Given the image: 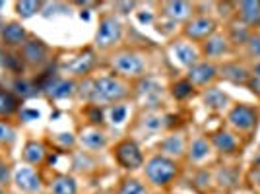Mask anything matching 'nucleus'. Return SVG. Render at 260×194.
I'll return each instance as SVG.
<instances>
[{
	"mask_svg": "<svg viewBox=\"0 0 260 194\" xmlns=\"http://www.w3.org/2000/svg\"><path fill=\"white\" fill-rule=\"evenodd\" d=\"M41 91L49 99H68L78 91V86L74 80H64V78H53L45 86H41Z\"/></svg>",
	"mask_w": 260,
	"mask_h": 194,
	"instance_id": "412c9836",
	"label": "nucleus"
},
{
	"mask_svg": "<svg viewBox=\"0 0 260 194\" xmlns=\"http://www.w3.org/2000/svg\"><path fill=\"white\" fill-rule=\"evenodd\" d=\"M41 8V2H33V0H23V2H16V12L22 18H31Z\"/></svg>",
	"mask_w": 260,
	"mask_h": 194,
	"instance_id": "e433bc0d",
	"label": "nucleus"
},
{
	"mask_svg": "<svg viewBox=\"0 0 260 194\" xmlns=\"http://www.w3.org/2000/svg\"><path fill=\"white\" fill-rule=\"evenodd\" d=\"M229 194H254V192L250 190L249 186H245V184H243V186H239V188H235L233 192H229Z\"/></svg>",
	"mask_w": 260,
	"mask_h": 194,
	"instance_id": "a18cd8bd",
	"label": "nucleus"
},
{
	"mask_svg": "<svg viewBox=\"0 0 260 194\" xmlns=\"http://www.w3.org/2000/svg\"><path fill=\"white\" fill-rule=\"evenodd\" d=\"M98 64V58H95V53L93 51H86L80 56H76L70 64H66V70L72 76H87Z\"/></svg>",
	"mask_w": 260,
	"mask_h": 194,
	"instance_id": "a878e982",
	"label": "nucleus"
},
{
	"mask_svg": "<svg viewBox=\"0 0 260 194\" xmlns=\"http://www.w3.org/2000/svg\"><path fill=\"white\" fill-rule=\"evenodd\" d=\"M16 142V130L12 128L8 122H2L0 120V146H14Z\"/></svg>",
	"mask_w": 260,
	"mask_h": 194,
	"instance_id": "4c0bfd02",
	"label": "nucleus"
},
{
	"mask_svg": "<svg viewBox=\"0 0 260 194\" xmlns=\"http://www.w3.org/2000/svg\"><path fill=\"white\" fill-rule=\"evenodd\" d=\"M22 157L27 165H41L47 159V148H45L43 142L29 140L23 148Z\"/></svg>",
	"mask_w": 260,
	"mask_h": 194,
	"instance_id": "cd10ccee",
	"label": "nucleus"
},
{
	"mask_svg": "<svg viewBox=\"0 0 260 194\" xmlns=\"http://www.w3.org/2000/svg\"><path fill=\"white\" fill-rule=\"evenodd\" d=\"M0 39H2V45L8 47V49H16V47L22 49L23 43H25L29 37H27V31H25V27H23L22 23L10 22L2 27Z\"/></svg>",
	"mask_w": 260,
	"mask_h": 194,
	"instance_id": "393cba45",
	"label": "nucleus"
},
{
	"mask_svg": "<svg viewBox=\"0 0 260 194\" xmlns=\"http://www.w3.org/2000/svg\"><path fill=\"white\" fill-rule=\"evenodd\" d=\"M51 194H78V183L72 175H56L49 183Z\"/></svg>",
	"mask_w": 260,
	"mask_h": 194,
	"instance_id": "c85d7f7f",
	"label": "nucleus"
},
{
	"mask_svg": "<svg viewBox=\"0 0 260 194\" xmlns=\"http://www.w3.org/2000/svg\"><path fill=\"white\" fill-rule=\"evenodd\" d=\"M2 8H4V2H0V10H2Z\"/></svg>",
	"mask_w": 260,
	"mask_h": 194,
	"instance_id": "de8ad7c7",
	"label": "nucleus"
},
{
	"mask_svg": "<svg viewBox=\"0 0 260 194\" xmlns=\"http://www.w3.org/2000/svg\"><path fill=\"white\" fill-rule=\"evenodd\" d=\"M169 54L177 64L188 70L190 66H194L198 60H202V54H200V47L184 37H175L169 43Z\"/></svg>",
	"mask_w": 260,
	"mask_h": 194,
	"instance_id": "ddd939ff",
	"label": "nucleus"
},
{
	"mask_svg": "<svg viewBox=\"0 0 260 194\" xmlns=\"http://www.w3.org/2000/svg\"><path fill=\"white\" fill-rule=\"evenodd\" d=\"M140 126L146 130V132L155 134V132L165 130L169 124H167V117H165V115H159V113H146V115H142Z\"/></svg>",
	"mask_w": 260,
	"mask_h": 194,
	"instance_id": "2f4dec72",
	"label": "nucleus"
},
{
	"mask_svg": "<svg viewBox=\"0 0 260 194\" xmlns=\"http://www.w3.org/2000/svg\"><path fill=\"white\" fill-rule=\"evenodd\" d=\"M126 115H128L126 105L119 103V105H113V107H111V111H109V120H111L113 124H120V122L126 120Z\"/></svg>",
	"mask_w": 260,
	"mask_h": 194,
	"instance_id": "ea45409f",
	"label": "nucleus"
},
{
	"mask_svg": "<svg viewBox=\"0 0 260 194\" xmlns=\"http://www.w3.org/2000/svg\"><path fill=\"white\" fill-rule=\"evenodd\" d=\"M47 54H49V47L41 41V39H33L29 37L22 47V60L29 66H41L47 60Z\"/></svg>",
	"mask_w": 260,
	"mask_h": 194,
	"instance_id": "4be33fe9",
	"label": "nucleus"
},
{
	"mask_svg": "<svg viewBox=\"0 0 260 194\" xmlns=\"http://www.w3.org/2000/svg\"><path fill=\"white\" fill-rule=\"evenodd\" d=\"M171 95H173L175 101H188L190 97H194L198 93V89H196L186 78H179V80H175L173 84H171Z\"/></svg>",
	"mask_w": 260,
	"mask_h": 194,
	"instance_id": "7c9ffc66",
	"label": "nucleus"
},
{
	"mask_svg": "<svg viewBox=\"0 0 260 194\" xmlns=\"http://www.w3.org/2000/svg\"><path fill=\"white\" fill-rule=\"evenodd\" d=\"M113 157H115L117 165L126 171H136V169L144 167V161H146L140 144L134 138H122L120 142H117L113 148Z\"/></svg>",
	"mask_w": 260,
	"mask_h": 194,
	"instance_id": "1a4fd4ad",
	"label": "nucleus"
},
{
	"mask_svg": "<svg viewBox=\"0 0 260 194\" xmlns=\"http://www.w3.org/2000/svg\"><path fill=\"white\" fill-rule=\"evenodd\" d=\"M109 66L122 80H142L148 72V56L136 49H117L109 56Z\"/></svg>",
	"mask_w": 260,
	"mask_h": 194,
	"instance_id": "20e7f679",
	"label": "nucleus"
},
{
	"mask_svg": "<svg viewBox=\"0 0 260 194\" xmlns=\"http://www.w3.org/2000/svg\"><path fill=\"white\" fill-rule=\"evenodd\" d=\"M41 89L39 86H35L29 80H23V78H18L14 80V93L22 99H29V97H35Z\"/></svg>",
	"mask_w": 260,
	"mask_h": 194,
	"instance_id": "f704fd0d",
	"label": "nucleus"
},
{
	"mask_svg": "<svg viewBox=\"0 0 260 194\" xmlns=\"http://www.w3.org/2000/svg\"><path fill=\"white\" fill-rule=\"evenodd\" d=\"M186 146H188L186 134L183 130H175L157 142V153H161L169 159H175V161H181V159H184Z\"/></svg>",
	"mask_w": 260,
	"mask_h": 194,
	"instance_id": "4468645a",
	"label": "nucleus"
},
{
	"mask_svg": "<svg viewBox=\"0 0 260 194\" xmlns=\"http://www.w3.org/2000/svg\"><path fill=\"white\" fill-rule=\"evenodd\" d=\"M188 186H190L196 194H214L216 192L212 167H196L194 171H192V175H190V183H188Z\"/></svg>",
	"mask_w": 260,
	"mask_h": 194,
	"instance_id": "5701e85b",
	"label": "nucleus"
},
{
	"mask_svg": "<svg viewBox=\"0 0 260 194\" xmlns=\"http://www.w3.org/2000/svg\"><path fill=\"white\" fill-rule=\"evenodd\" d=\"M235 20L247 25L250 31L260 29V0L235 2Z\"/></svg>",
	"mask_w": 260,
	"mask_h": 194,
	"instance_id": "a211bd4d",
	"label": "nucleus"
},
{
	"mask_svg": "<svg viewBox=\"0 0 260 194\" xmlns=\"http://www.w3.org/2000/svg\"><path fill=\"white\" fill-rule=\"evenodd\" d=\"M161 16L173 23H186L196 14L194 2H186V0H167L159 4Z\"/></svg>",
	"mask_w": 260,
	"mask_h": 194,
	"instance_id": "dca6fc26",
	"label": "nucleus"
},
{
	"mask_svg": "<svg viewBox=\"0 0 260 194\" xmlns=\"http://www.w3.org/2000/svg\"><path fill=\"white\" fill-rule=\"evenodd\" d=\"M124 37V25L115 14H103L99 18L98 31L93 37V47L99 53H113L117 51Z\"/></svg>",
	"mask_w": 260,
	"mask_h": 194,
	"instance_id": "423d86ee",
	"label": "nucleus"
},
{
	"mask_svg": "<svg viewBox=\"0 0 260 194\" xmlns=\"http://www.w3.org/2000/svg\"><path fill=\"white\" fill-rule=\"evenodd\" d=\"M144 179L146 183L157 188V190H165L181 177V161L169 159L161 153H153L144 161Z\"/></svg>",
	"mask_w": 260,
	"mask_h": 194,
	"instance_id": "7ed1b4c3",
	"label": "nucleus"
},
{
	"mask_svg": "<svg viewBox=\"0 0 260 194\" xmlns=\"http://www.w3.org/2000/svg\"><path fill=\"white\" fill-rule=\"evenodd\" d=\"M225 126L249 144L260 126V107L254 103H233L225 113Z\"/></svg>",
	"mask_w": 260,
	"mask_h": 194,
	"instance_id": "f03ea898",
	"label": "nucleus"
},
{
	"mask_svg": "<svg viewBox=\"0 0 260 194\" xmlns=\"http://www.w3.org/2000/svg\"><path fill=\"white\" fill-rule=\"evenodd\" d=\"M22 115H23V120L39 119V111H31V109H23Z\"/></svg>",
	"mask_w": 260,
	"mask_h": 194,
	"instance_id": "c03bdc74",
	"label": "nucleus"
},
{
	"mask_svg": "<svg viewBox=\"0 0 260 194\" xmlns=\"http://www.w3.org/2000/svg\"><path fill=\"white\" fill-rule=\"evenodd\" d=\"M212 148L216 151L217 157H221L223 161H235L243 155V151L247 148V142L241 136H237L233 130H229L225 124L219 128L212 130L206 134Z\"/></svg>",
	"mask_w": 260,
	"mask_h": 194,
	"instance_id": "39448f33",
	"label": "nucleus"
},
{
	"mask_svg": "<svg viewBox=\"0 0 260 194\" xmlns=\"http://www.w3.org/2000/svg\"><path fill=\"white\" fill-rule=\"evenodd\" d=\"M200 101L202 105L212 111V113H228V109L233 105V99L229 95L228 91L219 89L217 86L206 87L200 91Z\"/></svg>",
	"mask_w": 260,
	"mask_h": 194,
	"instance_id": "f3484780",
	"label": "nucleus"
},
{
	"mask_svg": "<svg viewBox=\"0 0 260 194\" xmlns=\"http://www.w3.org/2000/svg\"><path fill=\"white\" fill-rule=\"evenodd\" d=\"M216 159V151L212 148V144L208 140L206 134H196L192 138H188L186 153H184V161L192 167H210V163Z\"/></svg>",
	"mask_w": 260,
	"mask_h": 194,
	"instance_id": "9b49d317",
	"label": "nucleus"
},
{
	"mask_svg": "<svg viewBox=\"0 0 260 194\" xmlns=\"http://www.w3.org/2000/svg\"><path fill=\"white\" fill-rule=\"evenodd\" d=\"M223 33L228 35V39L231 41V45H233V49H235V53H237V49L241 47V45L245 43L247 39H249V35L252 31H250L247 25H243V23L239 22V20H229L228 23H225V27H223Z\"/></svg>",
	"mask_w": 260,
	"mask_h": 194,
	"instance_id": "bb28decb",
	"label": "nucleus"
},
{
	"mask_svg": "<svg viewBox=\"0 0 260 194\" xmlns=\"http://www.w3.org/2000/svg\"><path fill=\"white\" fill-rule=\"evenodd\" d=\"M250 72H252V78H258L260 80V62L254 66H250Z\"/></svg>",
	"mask_w": 260,
	"mask_h": 194,
	"instance_id": "49530a36",
	"label": "nucleus"
},
{
	"mask_svg": "<svg viewBox=\"0 0 260 194\" xmlns=\"http://www.w3.org/2000/svg\"><path fill=\"white\" fill-rule=\"evenodd\" d=\"M78 144L89 153H98V151L105 150L109 144V136L105 130H101L99 126H89L84 128L78 136Z\"/></svg>",
	"mask_w": 260,
	"mask_h": 194,
	"instance_id": "6ab92c4d",
	"label": "nucleus"
},
{
	"mask_svg": "<svg viewBox=\"0 0 260 194\" xmlns=\"http://www.w3.org/2000/svg\"><path fill=\"white\" fill-rule=\"evenodd\" d=\"M250 78H252L250 66L243 60H239V58H229V60L219 64V80H225L233 86L247 87Z\"/></svg>",
	"mask_w": 260,
	"mask_h": 194,
	"instance_id": "2eb2a0df",
	"label": "nucleus"
},
{
	"mask_svg": "<svg viewBox=\"0 0 260 194\" xmlns=\"http://www.w3.org/2000/svg\"><path fill=\"white\" fill-rule=\"evenodd\" d=\"M0 194H4V192H2V188H0Z\"/></svg>",
	"mask_w": 260,
	"mask_h": 194,
	"instance_id": "8fccbe9b",
	"label": "nucleus"
},
{
	"mask_svg": "<svg viewBox=\"0 0 260 194\" xmlns=\"http://www.w3.org/2000/svg\"><path fill=\"white\" fill-rule=\"evenodd\" d=\"M184 78L196 87V89H206V87L216 86L219 82V64L216 62H210V60H198L194 66H190L186 70Z\"/></svg>",
	"mask_w": 260,
	"mask_h": 194,
	"instance_id": "f8f14e48",
	"label": "nucleus"
},
{
	"mask_svg": "<svg viewBox=\"0 0 260 194\" xmlns=\"http://www.w3.org/2000/svg\"><path fill=\"white\" fill-rule=\"evenodd\" d=\"M217 31H219V22L216 18L206 14V12H198L188 22L183 23L181 37H184V39H188V41H192L196 45H202Z\"/></svg>",
	"mask_w": 260,
	"mask_h": 194,
	"instance_id": "0eeeda50",
	"label": "nucleus"
},
{
	"mask_svg": "<svg viewBox=\"0 0 260 194\" xmlns=\"http://www.w3.org/2000/svg\"><path fill=\"white\" fill-rule=\"evenodd\" d=\"M235 58L247 62L249 66H254L260 62V33L252 31L249 35V39L241 45L235 53Z\"/></svg>",
	"mask_w": 260,
	"mask_h": 194,
	"instance_id": "b1692460",
	"label": "nucleus"
},
{
	"mask_svg": "<svg viewBox=\"0 0 260 194\" xmlns=\"http://www.w3.org/2000/svg\"><path fill=\"white\" fill-rule=\"evenodd\" d=\"M155 194H159V192H155Z\"/></svg>",
	"mask_w": 260,
	"mask_h": 194,
	"instance_id": "3c124183",
	"label": "nucleus"
},
{
	"mask_svg": "<svg viewBox=\"0 0 260 194\" xmlns=\"http://www.w3.org/2000/svg\"><path fill=\"white\" fill-rule=\"evenodd\" d=\"M56 142H58L62 148H74L78 138L74 136V134H70V132H62V134H58V136H56Z\"/></svg>",
	"mask_w": 260,
	"mask_h": 194,
	"instance_id": "79ce46f5",
	"label": "nucleus"
},
{
	"mask_svg": "<svg viewBox=\"0 0 260 194\" xmlns=\"http://www.w3.org/2000/svg\"><path fill=\"white\" fill-rule=\"evenodd\" d=\"M243 184L249 186L254 194H260V165H252L245 171Z\"/></svg>",
	"mask_w": 260,
	"mask_h": 194,
	"instance_id": "c9c22d12",
	"label": "nucleus"
},
{
	"mask_svg": "<svg viewBox=\"0 0 260 194\" xmlns=\"http://www.w3.org/2000/svg\"><path fill=\"white\" fill-rule=\"evenodd\" d=\"M132 87L126 80L119 76H99L95 80H89V93L87 101L95 107L103 105H119L124 99H128Z\"/></svg>",
	"mask_w": 260,
	"mask_h": 194,
	"instance_id": "f257e3e1",
	"label": "nucleus"
},
{
	"mask_svg": "<svg viewBox=\"0 0 260 194\" xmlns=\"http://www.w3.org/2000/svg\"><path fill=\"white\" fill-rule=\"evenodd\" d=\"M115 194H150V190H148V184L144 183L142 179L124 177L119 183V186H117Z\"/></svg>",
	"mask_w": 260,
	"mask_h": 194,
	"instance_id": "473e14b6",
	"label": "nucleus"
},
{
	"mask_svg": "<svg viewBox=\"0 0 260 194\" xmlns=\"http://www.w3.org/2000/svg\"><path fill=\"white\" fill-rule=\"evenodd\" d=\"M23 62L22 56L16 53H6V60H4V66L2 68H6V70H12V72H16V74H20L23 72Z\"/></svg>",
	"mask_w": 260,
	"mask_h": 194,
	"instance_id": "58836bf2",
	"label": "nucleus"
},
{
	"mask_svg": "<svg viewBox=\"0 0 260 194\" xmlns=\"http://www.w3.org/2000/svg\"><path fill=\"white\" fill-rule=\"evenodd\" d=\"M212 175H214V186L216 192L229 194L235 188L243 186V177L245 173L241 169V165L235 161H221L212 167Z\"/></svg>",
	"mask_w": 260,
	"mask_h": 194,
	"instance_id": "6e6552de",
	"label": "nucleus"
},
{
	"mask_svg": "<svg viewBox=\"0 0 260 194\" xmlns=\"http://www.w3.org/2000/svg\"><path fill=\"white\" fill-rule=\"evenodd\" d=\"M20 111V97L14 91L0 87V119H8Z\"/></svg>",
	"mask_w": 260,
	"mask_h": 194,
	"instance_id": "c756f323",
	"label": "nucleus"
},
{
	"mask_svg": "<svg viewBox=\"0 0 260 194\" xmlns=\"http://www.w3.org/2000/svg\"><path fill=\"white\" fill-rule=\"evenodd\" d=\"M12 183L16 184L18 190H22L25 194H37L43 190V181L31 167H20L18 171L14 173Z\"/></svg>",
	"mask_w": 260,
	"mask_h": 194,
	"instance_id": "aec40b11",
	"label": "nucleus"
},
{
	"mask_svg": "<svg viewBox=\"0 0 260 194\" xmlns=\"http://www.w3.org/2000/svg\"><path fill=\"white\" fill-rule=\"evenodd\" d=\"M12 179H14V175H12L10 165L4 161V159H0V188L8 186L12 183Z\"/></svg>",
	"mask_w": 260,
	"mask_h": 194,
	"instance_id": "a19ab883",
	"label": "nucleus"
},
{
	"mask_svg": "<svg viewBox=\"0 0 260 194\" xmlns=\"http://www.w3.org/2000/svg\"><path fill=\"white\" fill-rule=\"evenodd\" d=\"M247 89H249L256 99H260V80L258 78H250L249 84H247Z\"/></svg>",
	"mask_w": 260,
	"mask_h": 194,
	"instance_id": "37998d69",
	"label": "nucleus"
},
{
	"mask_svg": "<svg viewBox=\"0 0 260 194\" xmlns=\"http://www.w3.org/2000/svg\"><path fill=\"white\" fill-rule=\"evenodd\" d=\"M2 27H4V25H2V22H0V31H2Z\"/></svg>",
	"mask_w": 260,
	"mask_h": 194,
	"instance_id": "09e8293b",
	"label": "nucleus"
},
{
	"mask_svg": "<svg viewBox=\"0 0 260 194\" xmlns=\"http://www.w3.org/2000/svg\"><path fill=\"white\" fill-rule=\"evenodd\" d=\"M72 167H74V171L76 173H93L98 169V159L89 153V151H78L76 155H74V161H72Z\"/></svg>",
	"mask_w": 260,
	"mask_h": 194,
	"instance_id": "72a5a7b5",
	"label": "nucleus"
},
{
	"mask_svg": "<svg viewBox=\"0 0 260 194\" xmlns=\"http://www.w3.org/2000/svg\"><path fill=\"white\" fill-rule=\"evenodd\" d=\"M200 47V54L204 60H210V62H216V64H221L229 58H235V49L231 41L228 39V35L223 31L214 33L210 39H206Z\"/></svg>",
	"mask_w": 260,
	"mask_h": 194,
	"instance_id": "9d476101",
	"label": "nucleus"
}]
</instances>
